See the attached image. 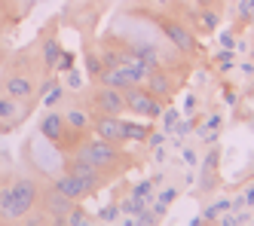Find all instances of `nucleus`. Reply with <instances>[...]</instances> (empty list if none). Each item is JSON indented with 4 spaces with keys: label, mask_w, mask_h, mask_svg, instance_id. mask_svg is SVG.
<instances>
[{
    "label": "nucleus",
    "mask_w": 254,
    "mask_h": 226,
    "mask_svg": "<svg viewBox=\"0 0 254 226\" xmlns=\"http://www.w3.org/2000/svg\"><path fill=\"white\" fill-rule=\"evenodd\" d=\"M184 162L187 165H196V150L193 147H184Z\"/></svg>",
    "instance_id": "32"
},
{
    "label": "nucleus",
    "mask_w": 254,
    "mask_h": 226,
    "mask_svg": "<svg viewBox=\"0 0 254 226\" xmlns=\"http://www.w3.org/2000/svg\"><path fill=\"white\" fill-rule=\"evenodd\" d=\"M59 55H62V46H59V40H56V37H49V40L43 43V64H46V67H56Z\"/></svg>",
    "instance_id": "14"
},
{
    "label": "nucleus",
    "mask_w": 254,
    "mask_h": 226,
    "mask_svg": "<svg viewBox=\"0 0 254 226\" xmlns=\"http://www.w3.org/2000/svg\"><path fill=\"white\" fill-rule=\"evenodd\" d=\"M144 208H147V202H144V199H135V196H129V199H126V202L120 205V211H126V214H129V217L141 214Z\"/></svg>",
    "instance_id": "18"
},
{
    "label": "nucleus",
    "mask_w": 254,
    "mask_h": 226,
    "mask_svg": "<svg viewBox=\"0 0 254 226\" xmlns=\"http://www.w3.org/2000/svg\"><path fill=\"white\" fill-rule=\"evenodd\" d=\"M150 193H153V180H141V183L132 186V196H135V199H144V202H147Z\"/></svg>",
    "instance_id": "19"
},
{
    "label": "nucleus",
    "mask_w": 254,
    "mask_h": 226,
    "mask_svg": "<svg viewBox=\"0 0 254 226\" xmlns=\"http://www.w3.org/2000/svg\"><path fill=\"white\" fill-rule=\"evenodd\" d=\"M150 18L156 22V28L169 37L172 46H178L181 52H193V49H196V37H193V31H187L181 22H175V18H162V15H150Z\"/></svg>",
    "instance_id": "4"
},
{
    "label": "nucleus",
    "mask_w": 254,
    "mask_h": 226,
    "mask_svg": "<svg viewBox=\"0 0 254 226\" xmlns=\"http://www.w3.org/2000/svg\"><path fill=\"white\" fill-rule=\"evenodd\" d=\"M64 122L74 128V131H86V125H89V113H86V110H67Z\"/></svg>",
    "instance_id": "16"
},
{
    "label": "nucleus",
    "mask_w": 254,
    "mask_h": 226,
    "mask_svg": "<svg viewBox=\"0 0 254 226\" xmlns=\"http://www.w3.org/2000/svg\"><path fill=\"white\" fill-rule=\"evenodd\" d=\"M172 131H175V135H181V138H184V135H190V131H193V122H187V119H178Z\"/></svg>",
    "instance_id": "29"
},
{
    "label": "nucleus",
    "mask_w": 254,
    "mask_h": 226,
    "mask_svg": "<svg viewBox=\"0 0 254 226\" xmlns=\"http://www.w3.org/2000/svg\"><path fill=\"white\" fill-rule=\"evenodd\" d=\"M202 28H208V31H214V28H217V12L202 9Z\"/></svg>",
    "instance_id": "27"
},
{
    "label": "nucleus",
    "mask_w": 254,
    "mask_h": 226,
    "mask_svg": "<svg viewBox=\"0 0 254 226\" xmlns=\"http://www.w3.org/2000/svg\"><path fill=\"white\" fill-rule=\"evenodd\" d=\"M80 159H86V162H92V165H98V168H104V171H107V168L117 165V159H123V156H120L117 144L104 141V138H95V141H89L80 150Z\"/></svg>",
    "instance_id": "3"
},
{
    "label": "nucleus",
    "mask_w": 254,
    "mask_h": 226,
    "mask_svg": "<svg viewBox=\"0 0 254 226\" xmlns=\"http://www.w3.org/2000/svg\"><path fill=\"white\" fill-rule=\"evenodd\" d=\"M52 186H56V190L59 193H64L67 199H74V202H80L83 196H89V190H86V186H83V180L80 177H74V174H62V177H56V183H52Z\"/></svg>",
    "instance_id": "9"
},
{
    "label": "nucleus",
    "mask_w": 254,
    "mask_h": 226,
    "mask_svg": "<svg viewBox=\"0 0 254 226\" xmlns=\"http://www.w3.org/2000/svg\"><path fill=\"white\" fill-rule=\"evenodd\" d=\"M67 86H70V89H83V77H80L74 67L67 70Z\"/></svg>",
    "instance_id": "30"
},
{
    "label": "nucleus",
    "mask_w": 254,
    "mask_h": 226,
    "mask_svg": "<svg viewBox=\"0 0 254 226\" xmlns=\"http://www.w3.org/2000/svg\"><path fill=\"white\" fill-rule=\"evenodd\" d=\"M217 214H221V211H217V208H214V205H211V208H205V211H202V220H214Z\"/></svg>",
    "instance_id": "34"
},
{
    "label": "nucleus",
    "mask_w": 254,
    "mask_h": 226,
    "mask_svg": "<svg viewBox=\"0 0 254 226\" xmlns=\"http://www.w3.org/2000/svg\"><path fill=\"white\" fill-rule=\"evenodd\" d=\"M123 98H126V110L138 113V116H144V119H156L162 113V98H156L153 92L147 86H141V83L123 89Z\"/></svg>",
    "instance_id": "2"
},
{
    "label": "nucleus",
    "mask_w": 254,
    "mask_h": 226,
    "mask_svg": "<svg viewBox=\"0 0 254 226\" xmlns=\"http://www.w3.org/2000/svg\"><path fill=\"white\" fill-rule=\"evenodd\" d=\"M67 171L74 174V177H80V180H83V186H86L89 193H92L95 186H101V183H104V168H98V165H92V162H86V159H74Z\"/></svg>",
    "instance_id": "6"
},
{
    "label": "nucleus",
    "mask_w": 254,
    "mask_h": 226,
    "mask_svg": "<svg viewBox=\"0 0 254 226\" xmlns=\"http://www.w3.org/2000/svg\"><path fill=\"white\" fill-rule=\"evenodd\" d=\"M56 67L67 73L70 67H74V55H70V52H64V49H62V55H59V61H56Z\"/></svg>",
    "instance_id": "26"
},
{
    "label": "nucleus",
    "mask_w": 254,
    "mask_h": 226,
    "mask_svg": "<svg viewBox=\"0 0 254 226\" xmlns=\"http://www.w3.org/2000/svg\"><path fill=\"white\" fill-rule=\"evenodd\" d=\"M159 116H162V131H166V135H169V131L175 128V122L181 119V116H178V110H162Z\"/></svg>",
    "instance_id": "22"
},
{
    "label": "nucleus",
    "mask_w": 254,
    "mask_h": 226,
    "mask_svg": "<svg viewBox=\"0 0 254 226\" xmlns=\"http://www.w3.org/2000/svg\"><path fill=\"white\" fill-rule=\"evenodd\" d=\"M248 6H251V9H254V0H248Z\"/></svg>",
    "instance_id": "37"
},
{
    "label": "nucleus",
    "mask_w": 254,
    "mask_h": 226,
    "mask_svg": "<svg viewBox=\"0 0 254 226\" xmlns=\"http://www.w3.org/2000/svg\"><path fill=\"white\" fill-rule=\"evenodd\" d=\"M6 95L15 98V101H19V98H31L34 95V86H31L28 77H9L6 80Z\"/></svg>",
    "instance_id": "12"
},
{
    "label": "nucleus",
    "mask_w": 254,
    "mask_h": 226,
    "mask_svg": "<svg viewBox=\"0 0 254 226\" xmlns=\"http://www.w3.org/2000/svg\"><path fill=\"white\" fill-rule=\"evenodd\" d=\"M95 135L111 141V144H123L126 135H123V119L114 116V113H101V116L95 119Z\"/></svg>",
    "instance_id": "8"
},
{
    "label": "nucleus",
    "mask_w": 254,
    "mask_h": 226,
    "mask_svg": "<svg viewBox=\"0 0 254 226\" xmlns=\"http://www.w3.org/2000/svg\"><path fill=\"white\" fill-rule=\"evenodd\" d=\"M43 205H46V214H49L52 223H64L67 211L74 208V199H67L64 193H59L56 186H52V190L46 193V199H43Z\"/></svg>",
    "instance_id": "7"
},
{
    "label": "nucleus",
    "mask_w": 254,
    "mask_h": 226,
    "mask_svg": "<svg viewBox=\"0 0 254 226\" xmlns=\"http://www.w3.org/2000/svg\"><path fill=\"white\" fill-rule=\"evenodd\" d=\"M62 98H64V89H62V86H52V89L46 92V95H43V101H46V107H56V104H59Z\"/></svg>",
    "instance_id": "23"
},
{
    "label": "nucleus",
    "mask_w": 254,
    "mask_h": 226,
    "mask_svg": "<svg viewBox=\"0 0 254 226\" xmlns=\"http://www.w3.org/2000/svg\"><path fill=\"white\" fill-rule=\"evenodd\" d=\"M34 202H37V183L34 180H15L0 193V217L3 220H22Z\"/></svg>",
    "instance_id": "1"
},
{
    "label": "nucleus",
    "mask_w": 254,
    "mask_h": 226,
    "mask_svg": "<svg viewBox=\"0 0 254 226\" xmlns=\"http://www.w3.org/2000/svg\"><path fill=\"white\" fill-rule=\"evenodd\" d=\"M95 110H98V113H114V116H120V113L126 110L123 89H114V86H101V89L95 92Z\"/></svg>",
    "instance_id": "5"
},
{
    "label": "nucleus",
    "mask_w": 254,
    "mask_h": 226,
    "mask_svg": "<svg viewBox=\"0 0 254 226\" xmlns=\"http://www.w3.org/2000/svg\"><path fill=\"white\" fill-rule=\"evenodd\" d=\"M15 116H19V104H15V98H0V119L3 122H12Z\"/></svg>",
    "instance_id": "17"
},
{
    "label": "nucleus",
    "mask_w": 254,
    "mask_h": 226,
    "mask_svg": "<svg viewBox=\"0 0 254 226\" xmlns=\"http://www.w3.org/2000/svg\"><path fill=\"white\" fill-rule=\"evenodd\" d=\"M147 131H150V125H144V122H123L126 141H144V138H147Z\"/></svg>",
    "instance_id": "13"
},
{
    "label": "nucleus",
    "mask_w": 254,
    "mask_h": 226,
    "mask_svg": "<svg viewBox=\"0 0 254 226\" xmlns=\"http://www.w3.org/2000/svg\"><path fill=\"white\" fill-rule=\"evenodd\" d=\"M233 61H236V58H233V49H224V52H217V64H221L224 70H227V67H233Z\"/></svg>",
    "instance_id": "28"
},
{
    "label": "nucleus",
    "mask_w": 254,
    "mask_h": 226,
    "mask_svg": "<svg viewBox=\"0 0 254 226\" xmlns=\"http://www.w3.org/2000/svg\"><path fill=\"white\" fill-rule=\"evenodd\" d=\"M64 128H67V122H64L62 113H46L43 122H40V135H43L46 141H52V144H59L62 135H64Z\"/></svg>",
    "instance_id": "10"
},
{
    "label": "nucleus",
    "mask_w": 254,
    "mask_h": 226,
    "mask_svg": "<svg viewBox=\"0 0 254 226\" xmlns=\"http://www.w3.org/2000/svg\"><path fill=\"white\" fill-rule=\"evenodd\" d=\"M162 141H166V131H147V144L150 147H159Z\"/></svg>",
    "instance_id": "31"
},
{
    "label": "nucleus",
    "mask_w": 254,
    "mask_h": 226,
    "mask_svg": "<svg viewBox=\"0 0 254 226\" xmlns=\"http://www.w3.org/2000/svg\"><path fill=\"white\" fill-rule=\"evenodd\" d=\"M117 217H120V205H104L98 214V220H104V223H114Z\"/></svg>",
    "instance_id": "24"
},
{
    "label": "nucleus",
    "mask_w": 254,
    "mask_h": 226,
    "mask_svg": "<svg viewBox=\"0 0 254 226\" xmlns=\"http://www.w3.org/2000/svg\"><path fill=\"white\" fill-rule=\"evenodd\" d=\"M251 223H254V217H251Z\"/></svg>",
    "instance_id": "38"
},
{
    "label": "nucleus",
    "mask_w": 254,
    "mask_h": 226,
    "mask_svg": "<svg viewBox=\"0 0 254 226\" xmlns=\"http://www.w3.org/2000/svg\"><path fill=\"white\" fill-rule=\"evenodd\" d=\"M144 83H147V89L153 92L156 98H166L169 92H172L169 73H166V70H159V67H150V70H147V77H144Z\"/></svg>",
    "instance_id": "11"
},
{
    "label": "nucleus",
    "mask_w": 254,
    "mask_h": 226,
    "mask_svg": "<svg viewBox=\"0 0 254 226\" xmlns=\"http://www.w3.org/2000/svg\"><path fill=\"white\" fill-rule=\"evenodd\" d=\"M221 43H224V49H233V43H236V40H233V34H230V31H227V34H221Z\"/></svg>",
    "instance_id": "33"
},
{
    "label": "nucleus",
    "mask_w": 254,
    "mask_h": 226,
    "mask_svg": "<svg viewBox=\"0 0 254 226\" xmlns=\"http://www.w3.org/2000/svg\"><path fill=\"white\" fill-rule=\"evenodd\" d=\"M86 67H89V73H92V77H98V73L104 70V64H101V58H98V55H92V52H89V55H86Z\"/></svg>",
    "instance_id": "25"
},
{
    "label": "nucleus",
    "mask_w": 254,
    "mask_h": 226,
    "mask_svg": "<svg viewBox=\"0 0 254 226\" xmlns=\"http://www.w3.org/2000/svg\"><path fill=\"white\" fill-rule=\"evenodd\" d=\"M175 199H178V190H175V186H166V190L159 193V199H156V202L150 205V208H153V211H156V214L162 217V214H166V208H169V205H172Z\"/></svg>",
    "instance_id": "15"
},
{
    "label": "nucleus",
    "mask_w": 254,
    "mask_h": 226,
    "mask_svg": "<svg viewBox=\"0 0 254 226\" xmlns=\"http://www.w3.org/2000/svg\"><path fill=\"white\" fill-rule=\"evenodd\" d=\"M217 125H221V116H217V113H214V116H211V119H208V122H205L202 128H214V131H217Z\"/></svg>",
    "instance_id": "35"
},
{
    "label": "nucleus",
    "mask_w": 254,
    "mask_h": 226,
    "mask_svg": "<svg viewBox=\"0 0 254 226\" xmlns=\"http://www.w3.org/2000/svg\"><path fill=\"white\" fill-rule=\"evenodd\" d=\"M64 223H70V226H83V223H89V217H86L83 208H70L67 217H64Z\"/></svg>",
    "instance_id": "20"
},
{
    "label": "nucleus",
    "mask_w": 254,
    "mask_h": 226,
    "mask_svg": "<svg viewBox=\"0 0 254 226\" xmlns=\"http://www.w3.org/2000/svg\"><path fill=\"white\" fill-rule=\"evenodd\" d=\"M245 205H251V208H254V186H251V190H245Z\"/></svg>",
    "instance_id": "36"
},
{
    "label": "nucleus",
    "mask_w": 254,
    "mask_h": 226,
    "mask_svg": "<svg viewBox=\"0 0 254 226\" xmlns=\"http://www.w3.org/2000/svg\"><path fill=\"white\" fill-rule=\"evenodd\" d=\"M135 223L138 226H150V223H159V214L153 208H144L141 214H135Z\"/></svg>",
    "instance_id": "21"
}]
</instances>
